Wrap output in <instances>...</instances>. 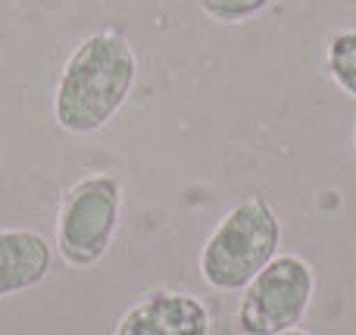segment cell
Listing matches in <instances>:
<instances>
[{
	"mask_svg": "<svg viewBox=\"0 0 356 335\" xmlns=\"http://www.w3.org/2000/svg\"><path fill=\"white\" fill-rule=\"evenodd\" d=\"M325 69L341 91L356 98V29L332 35L325 47Z\"/></svg>",
	"mask_w": 356,
	"mask_h": 335,
	"instance_id": "52a82bcc",
	"label": "cell"
},
{
	"mask_svg": "<svg viewBox=\"0 0 356 335\" xmlns=\"http://www.w3.org/2000/svg\"><path fill=\"white\" fill-rule=\"evenodd\" d=\"M316 298V270L300 254H278L259 270L238 301L244 335H278L297 329Z\"/></svg>",
	"mask_w": 356,
	"mask_h": 335,
	"instance_id": "277c9868",
	"label": "cell"
},
{
	"mask_svg": "<svg viewBox=\"0 0 356 335\" xmlns=\"http://www.w3.org/2000/svg\"><path fill=\"white\" fill-rule=\"evenodd\" d=\"M353 148H356V129H353Z\"/></svg>",
	"mask_w": 356,
	"mask_h": 335,
	"instance_id": "30bf717a",
	"label": "cell"
},
{
	"mask_svg": "<svg viewBox=\"0 0 356 335\" xmlns=\"http://www.w3.org/2000/svg\"><path fill=\"white\" fill-rule=\"evenodd\" d=\"M54 267V244L31 229H0V298L38 288Z\"/></svg>",
	"mask_w": 356,
	"mask_h": 335,
	"instance_id": "8992f818",
	"label": "cell"
},
{
	"mask_svg": "<svg viewBox=\"0 0 356 335\" xmlns=\"http://www.w3.org/2000/svg\"><path fill=\"white\" fill-rule=\"evenodd\" d=\"M269 3L272 0H200V10L219 25H241L257 19Z\"/></svg>",
	"mask_w": 356,
	"mask_h": 335,
	"instance_id": "ba28073f",
	"label": "cell"
},
{
	"mask_svg": "<svg viewBox=\"0 0 356 335\" xmlns=\"http://www.w3.org/2000/svg\"><path fill=\"white\" fill-rule=\"evenodd\" d=\"M282 223L266 198L241 201L219 219L200 251V276L216 292H244L250 279L278 257Z\"/></svg>",
	"mask_w": 356,
	"mask_h": 335,
	"instance_id": "7a4b0ae2",
	"label": "cell"
},
{
	"mask_svg": "<svg viewBox=\"0 0 356 335\" xmlns=\"http://www.w3.org/2000/svg\"><path fill=\"white\" fill-rule=\"evenodd\" d=\"M138 81V54L119 29L85 35L66 56L54 91V119L66 135H94L129 104Z\"/></svg>",
	"mask_w": 356,
	"mask_h": 335,
	"instance_id": "6da1fadb",
	"label": "cell"
},
{
	"mask_svg": "<svg viewBox=\"0 0 356 335\" xmlns=\"http://www.w3.org/2000/svg\"><path fill=\"white\" fill-rule=\"evenodd\" d=\"M213 317L197 295L154 288L122 313L113 335H209Z\"/></svg>",
	"mask_w": 356,
	"mask_h": 335,
	"instance_id": "5b68a950",
	"label": "cell"
},
{
	"mask_svg": "<svg viewBox=\"0 0 356 335\" xmlns=\"http://www.w3.org/2000/svg\"><path fill=\"white\" fill-rule=\"evenodd\" d=\"M122 219V182L113 173L79 179L56 210V251L72 270H91L113 248Z\"/></svg>",
	"mask_w": 356,
	"mask_h": 335,
	"instance_id": "3957f363",
	"label": "cell"
},
{
	"mask_svg": "<svg viewBox=\"0 0 356 335\" xmlns=\"http://www.w3.org/2000/svg\"><path fill=\"white\" fill-rule=\"evenodd\" d=\"M278 335H309V332H303L300 326H297V329H288V332H278Z\"/></svg>",
	"mask_w": 356,
	"mask_h": 335,
	"instance_id": "9c48e42d",
	"label": "cell"
}]
</instances>
